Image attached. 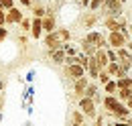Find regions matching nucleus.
Listing matches in <instances>:
<instances>
[{
	"mask_svg": "<svg viewBox=\"0 0 132 126\" xmlns=\"http://www.w3.org/2000/svg\"><path fill=\"white\" fill-rule=\"evenodd\" d=\"M116 88H118V83H116V81H112V79H110V81L106 83V92H108V94H114V92H116Z\"/></svg>",
	"mask_w": 132,
	"mask_h": 126,
	"instance_id": "nucleus-21",
	"label": "nucleus"
},
{
	"mask_svg": "<svg viewBox=\"0 0 132 126\" xmlns=\"http://www.w3.org/2000/svg\"><path fill=\"white\" fill-rule=\"evenodd\" d=\"M104 2H106V0H92V2H89V8H92V10H98L100 4H104Z\"/></svg>",
	"mask_w": 132,
	"mask_h": 126,
	"instance_id": "nucleus-25",
	"label": "nucleus"
},
{
	"mask_svg": "<svg viewBox=\"0 0 132 126\" xmlns=\"http://www.w3.org/2000/svg\"><path fill=\"white\" fill-rule=\"evenodd\" d=\"M104 25H106V29H110V31H122V33H128V25H126V18L122 12H116V14H110L106 16V20H104Z\"/></svg>",
	"mask_w": 132,
	"mask_h": 126,
	"instance_id": "nucleus-1",
	"label": "nucleus"
},
{
	"mask_svg": "<svg viewBox=\"0 0 132 126\" xmlns=\"http://www.w3.org/2000/svg\"><path fill=\"white\" fill-rule=\"evenodd\" d=\"M118 59H120V61H124V63H132V55L124 47H120V49H118Z\"/></svg>",
	"mask_w": 132,
	"mask_h": 126,
	"instance_id": "nucleus-17",
	"label": "nucleus"
},
{
	"mask_svg": "<svg viewBox=\"0 0 132 126\" xmlns=\"http://www.w3.org/2000/svg\"><path fill=\"white\" fill-rule=\"evenodd\" d=\"M130 96H132L130 88H120V90H118V98H120V100H128Z\"/></svg>",
	"mask_w": 132,
	"mask_h": 126,
	"instance_id": "nucleus-20",
	"label": "nucleus"
},
{
	"mask_svg": "<svg viewBox=\"0 0 132 126\" xmlns=\"http://www.w3.org/2000/svg\"><path fill=\"white\" fill-rule=\"evenodd\" d=\"M55 33H57V37H59V41H61V43H65V41H69V37H71L67 29H57Z\"/></svg>",
	"mask_w": 132,
	"mask_h": 126,
	"instance_id": "nucleus-19",
	"label": "nucleus"
},
{
	"mask_svg": "<svg viewBox=\"0 0 132 126\" xmlns=\"http://www.w3.org/2000/svg\"><path fill=\"white\" fill-rule=\"evenodd\" d=\"M87 85H89V81L87 77H77L75 79V85H73V96H85V90H87Z\"/></svg>",
	"mask_w": 132,
	"mask_h": 126,
	"instance_id": "nucleus-7",
	"label": "nucleus"
},
{
	"mask_svg": "<svg viewBox=\"0 0 132 126\" xmlns=\"http://www.w3.org/2000/svg\"><path fill=\"white\" fill-rule=\"evenodd\" d=\"M43 31H47V33L55 31V18H53V14H49V16L43 18Z\"/></svg>",
	"mask_w": 132,
	"mask_h": 126,
	"instance_id": "nucleus-14",
	"label": "nucleus"
},
{
	"mask_svg": "<svg viewBox=\"0 0 132 126\" xmlns=\"http://www.w3.org/2000/svg\"><path fill=\"white\" fill-rule=\"evenodd\" d=\"M79 110L87 116V118H96V102H94V98H89V96H85L79 100Z\"/></svg>",
	"mask_w": 132,
	"mask_h": 126,
	"instance_id": "nucleus-3",
	"label": "nucleus"
},
{
	"mask_svg": "<svg viewBox=\"0 0 132 126\" xmlns=\"http://www.w3.org/2000/svg\"><path fill=\"white\" fill-rule=\"evenodd\" d=\"M126 102H128V108H130V110H132V96H130V98H128V100H126Z\"/></svg>",
	"mask_w": 132,
	"mask_h": 126,
	"instance_id": "nucleus-32",
	"label": "nucleus"
},
{
	"mask_svg": "<svg viewBox=\"0 0 132 126\" xmlns=\"http://www.w3.org/2000/svg\"><path fill=\"white\" fill-rule=\"evenodd\" d=\"M6 22V12H4V8H0V27Z\"/></svg>",
	"mask_w": 132,
	"mask_h": 126,
	"instance_id": "nucleus-29",
	"label": "nucleus"
},
{
	"mask_svg": "<svg viewBox=\"0 0 132 126\" xmlns=\"http://www.w3.org/2000/svg\"><path fill=\"white\" fill-rule=\"evenodd\" d=\"M20 2H22L24 6H29V4H31V0H20Z\"/></svg>",
	"mask_w": 132,
	"mask_h": 126,
	"instance_id": "nucleus-33",
	"label": "nucleus"
},
{
	"mask_svg": "<svg viewBox=\"0 0 132 126\" xmlns=\"http://www.w3.org/2000/svg\"><path fill=\"white\" fill-rule=\"evenodd\" d=\"M87 71H89V77H98L100 71H102V67L98 65V61H96V57L94 55H89V61H87V67H85Z\"/></svg>",
	"mask_w": 132,
	"mask_h": 126,
	"instance_id": "nucleus-10",
	"label": "nucleus"
},
{
	"mask_svg": "<svg viewBox=\"0 0 132 126\" xmlns=\"http://www.w3.org/2000/svg\"><path fill=\"white\" fill-rule=\"evenodd\" d=\"M108 57H110V61H118V55L114 51H108Z\"/></svg>",
	"mask_w": 132,
	"mask_h": 126,
	"instance_id": "nucleus-30",
	"label": "nucleus"
},
{
	"mask_svg": "<svg viewBox=\"0 0 132 126\" xmlns=\"http://www.w3.org/2000/svg\"><path fill=\"white\" fill-rule=\"evenodd\" d=\"M89 43H94L98 49H106L108 47V39L104 37V35H100V33H87V37H85Z\"/></svg>",
	"mask_w": 132,
	"mask_h": 126,
	"instance_id": "nucleus-5",
	"label": "nucleus"
},
{
	"mask_svg": "<svg viewBox=\"0 0 132 126\" xmlns=\"http://www.w3.org/2000/svg\"><path fill=\"white\" fill-rule=\"evenodd\" d=\"M126 37H128V33H122V31H110L108 35V45L114 49H120L126 45Z\"/></svg>",
	"mask_w": 132,
	"mask_h": 126,
	"instance_id": "nucleus-2",
	"label": "nucleus"
},
{
	"mask_svg": "<svg viewBox=\"0 0 132 126\" xmlns=\"http://www.w3.org/2000/svg\"><path fill=\"white\" fill-rule=\"evenodd\" d=\"M104 106H106V110L110 112V114H114L118 110V106H120V102L116 98H112V96H108V98H104Z\"/></svg>",
	"mask_w": 132,
	"mask_h": 126,
	"instance_id": "nucleus-12",
	"label": "nucleus"
},
{
	"mask_svg": "<svg viewBox=\"0 0 132 126\" xmlns=\"http://www.w3.org/2000/svg\"><path fill=\"white\" fill-rule=\"evenodd\" d=\"M128 120H130V124H132V118H128Z\"/></svg>",
	"mask_w": 132,
	"mask_h": 126,
	"instance_id": "nucleus-35",
	"label": "nucleus"
},
{
	"mask_svg": "<svg viewBox=\"0 0 132 126\" xmlns=\"http://www.w3.org/2000/svg\"><path fill=\"white\" fill-rule=\"evenodd\" d=\"M85 96H89V98L98 100V85H96V83H89V85H87V90H85Z\"/></svg>",
	"mask_w": 132,
	"mask_h": 126,
	"instance_id": "nucleus-18",
	"label": "nucleus"
},
{
	"mask_svg": "<svg viewBox=\"0 0 132 126\" xmlns=\"http://www.w3.org/2000/svg\"><path fill=\"white\" fill-rule=\"evenodd\" d=\"M20 25H22V29H24V31H29V29L33 27V22H31V20H27V18H22V20H20Z\"/></svg>",
	"mask_w": 132,
	"mask_h": 126,
	"instance_id": "nucleus-27",
	"label": "nucleus"
},
{
	"mask_svg": "<svg viewBox=\"0 0 132 126\" xmlns=\"http://www.w3.org/2000/svg\"><path fill=\"white\" fill-rule=\"evenodd\" d=\"M128 47H130V51H132V41H130V43H128Z\"/></svg>",
	"mask_w": 132,
	"mask_h": 126,
	"instance_id": "nucleus-34",
	"label": "nucleus"
},
{
	"mask_svg": "<svg viewBox=\"0 0 132 126\" xmlns=\"http://www.w3.org/2000/svg\"><path fill=\"white\" fill-rule=\"evenodd\" d=\"M106 71L110 75H120V61H110L108 67H106Z\"/></svg>",
	"mask_w": 132,
	"mask_h": 126,
	"instance_id": "nucleus-15",
	"label": "nucleus"
},
{
	"mask_svg": "<svg viewBox=\"0 0 132 126\" xmlns=\"http://www.w3.org/2000/svg\"><path fill=\"white\" fill-rule=\"evenodd\" d=\"M100 81H102V83H108V81H110V73H108V71H106V69H102V71H100Z\"/></svg>",
	"mask_w": 132,
	"mask_h": 126,
	"instance_id": "nucleus-22",
	"label": "nucleus"
},
{
	"mask_svg": "<svg viewBox=\"0 0 132 126\" xmlns=\"http://www.w3.org/2000/svg\"><path fill=\"white\" fill-rule=\"evenodd\" d=\"M83 22H85V27H92V25H94V22H96V14H94V12H92V14L87 16V18H85V20H83Z\"/></svg>",
	"mask_w": 132,
	"mask_h": 126,
	"instance_id": "nucleus-26",
	"label": "nucleus"
},
{
	"mask_svg": "<svg viewBox=\"0 0 132 126\" xmlns=\"http://www.w3.org/2000/svg\"><path fill=\"white\" fill-rule=\"evenodd\" d=\"M0 8H12V0H0Z\"/></svg>",
	"mask_w": 132,
	"mask_h": 126,
	"instance_id": "nucleus-28",
	"label": "nucleus"
},
{
	"mask_svg": "<svg viewBox=\"0 0 132 126\" xmlns=\"http://www.w3.org/2000/svg\"><path fill=\"white\" fill-rule=\"evenodd\" d=\"M31 31H33V37H35V39H39V37H41V33H43V20H41L39 16H35Z\"/></svg>",
	"mask_w": 132,
	"mask_h": 126,
	"instance_id": "nucleus-13",
	"label": "nucleus"
},
{
	"mask_svg": "<svg viewBox=\"0 0 132 126\" xmlns=\"http://www.w3.org/2000/svg\"><path fill=\"white\" fill-rule=\"evenodd\" d=\"M45 45L49 49H57V47H63V43L59 41V37H57V33L55 31H51L47 37H45Z\"/></svg>",
	"mask_w": 132,
	"mask_h": 126,
	"instance_id": "nucleus-8",
	"label": "nucleus"
},
{
	"mask_svg": "<svg viewBox=\"0 0 132 126\" xmlns=\"http://www.w3.org/2000/svg\"><path fill=\"white\" fill-rule=\"evenodd\" d=\"M83 73H85V67H83L81 63L73 61V63H69V65H67V75H69L71 79H77V77H81Z\"/></svg>",
	"mask_w": 132,
	"mask_h": 126,
	"instance_id": "nucleus-4",
	"label": "nucleus"
},
{
	"mask_svg": "<svg viewBox=\"0 0 132 126\" xmlns=\"http://www.w3.org/2000/svg\"><path fill=\"white\" fill-rule=\"evenodd\" d=\"M45 12H47V10H45L43 6H37V8L33 10V14H35V16H39V18H43V16H45Z\"/></svg>",
	"mask_w": 132,
	"mask_h": 126,
	"instance_id": "nucleus-24",
	"label": "nucleus"
},
{
	"mask_svg": "<svg viewBox=\"0 0 132 126\" xmlns=\"http://www.w3.org/2000/svg\"><path fill=\"white\" fill-rule=\"evenodd\" d=\"M122 2H126V0H122Z\"/></svg>",
	"mask_w": 132,
	"mask_h": 126,
	"instance_id": "nucleus-36",
	"label": "nucleus"
},
{
	"mask_svg": "<svg viewBox=\"0 0 132 126\" xmlns=\"http://www.w3.org/2000/svg\"><path fill=\"white\" fill-rule=\"evenodd\" d=\"M71 120H73V124H81L83 122V114L81 112H73V118H71Z\"/></svg>",
	"mask_w": 132,
	"mask_h": 126,
	"instance_id": "nucleus-23",
	"label": "nucleus"
},
{
	"mask_svg": "<svg viewBox=\"0 0 132 126\" xmlns=\"http://www.w3.org/2000/svg\"><path fill=\"white\" fill-rule=\"evenodd\" d=\"M94 57H96V61H98V65L102 67V69H106V67H108V63H110V57H108V51H106V49H98Z\"/></svg>",
	"mask_w": 132,
	"mask_h": 126,
	"instance_id": "nucleus-9",
	"label": "nucleus"
},
{
	"mask_svg": "<svg viewBox=\"0 0 132 126\" xmlns=\"http://www.w3.org/2000/svg\"><path fill=\"white\" fill-rule=\"evenodd\" d=\"M6 35H8L6 29H0V41H2V39H6Z\"/></svg>",
	"mask_w": 132,
	"mask_h": 126,
	"instance_id": "nucleus-31",
	"label": "nucleus"
},
{
	"mask_svg": "<svg viewBox=\"0 0 132 126\" xmlns=\"http://www.w3.org/2000/svg\"><path fill=\"white\" fill-rule=\"evenodd\" d=\"M120 10H122V0H106L104 2V12H108V16L116 14Z\"/></svg>",
	"mask_w": 132,
	"mask_h": 126,
	"instance_id": "nucleus-6",
	"label": "nucleus"
},
{
	"mask_svg": "<svg viewBox=\"0 0 132 126\" xmlns=\"http://www.w3.org/2000/svg\"><path fill=\"white\" fill-rule=\"evenodd\" d=\"M83 53H87V55H96V51H98V47L94 45V43H89L87 39H83Z\"/></svg>",
	"mask_w": 132,
	"mask_h": 126,
	"instance_id": "nucleus-16",
	"label": "nucleus"
},
{
	"mask_svg": "<svg viewBox=\"0 0 132 126\" xmlns=\"http://www.w3.org/2000/svg\"><path fill=\"white\" fill-rule=\"evenodd\" d=\"M22 20V14H20V10L18 8H8V12H6V22H20Z\"/></svg>",
	"mask_w": 132,
	"mask_h": 126,
	"instance_id": "nucleus-11",
	"label": "nucleus"
}]
</instances>
